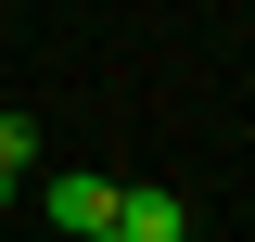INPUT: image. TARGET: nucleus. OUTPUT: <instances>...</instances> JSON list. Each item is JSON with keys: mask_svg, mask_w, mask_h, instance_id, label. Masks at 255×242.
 Listing matches in <instances>:
<instances>
[{"mask_svg": "<svg viewBox=\"0 0 255 242\" xmlns=\"http://www.w3.org/2000/svg\"><path fill=\"white\" fill-rule=\"evenodd\" d=\"M115 242H191V204H179L166 179H128V191H115Z\"/></svg>", "mask_w": 255, "mask_h": 242, "instance_id": "f257e3e1", "label": "nucleus"}, {"mask_svg": "<svg viewBox=\"0 0 255 242\" xmlns=\"http://www.w3.org/2000/svg\"><path fill=\"white\" fill-rule=\"evenodd\" d=\"M115 191H128V179H90V166L51 179V230H64V242H102V230H115Z\"/></svg>", "mask_w": 255, "mask_h": 242, "instance_id": "f03ea898", "label": "nucleus"}, {"mask_svg": "<svg viewBox=\"0 0 255 242\" xmlns=\"http://www.w3.org/2000/svg\"><path fill=\"white\" fill-rule=\"evenodd\" d=\"M26 166H38V127H26V115H0V204L26 191Z\"/></svg>", "mask_w": 255, "mask_h": 242, "instance_id": "7ed1b4c3", "label": "nucleus"}, {"mask_svg": "<svg viewBox=\"0 0 255 242\" xmlns=\"http://www.w3.org/2000/svg\"><path fill=\"white\" fill-rule=\"evenodd\" d=\"M102 242H115V230H102Z\"/></svg>", "mask_w": 255, "mask_h": 242, "instance_id": "20e7f679", "label": "nucleus"}]
</instances>
